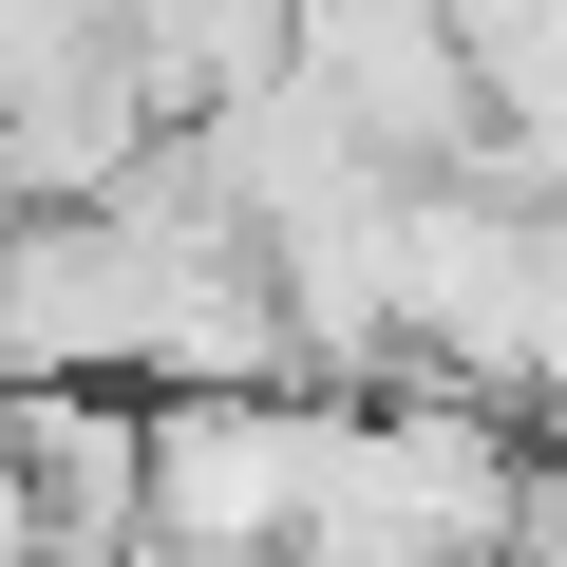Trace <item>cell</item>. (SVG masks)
Wrapping results in <instances>:
<instances>
[{
	"label": "cell",
	"instance_id": "1",
	"mask_svg": "<svg viewBox=\"0 0 567 567\" xmlns=\"http://www.w3.org/2000/svg\"><path fill=\"white\" fill-rule=\"evenodd\" d=\"M284 76L322 95V133H341L379 189L492 171V95H473V58H454L435 0H284Z\"/></svg>",
	"mask_w": 567,
	"mask_h": 567
}]
</instances>
